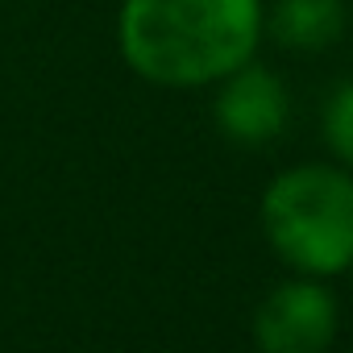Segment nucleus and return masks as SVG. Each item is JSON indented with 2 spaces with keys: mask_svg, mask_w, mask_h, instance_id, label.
I'll return each instance as SVG.
<instances>
[{
  "mask_svg": "<svg viewBox=\"0 0 353 353\" xmlns=\"http://www.w3.org/2000/svg\"><path fill=\"white\" fill-rule=\"evenodd\" d=\"M262 233L291 270L345 274L353 266V174L328 162L287 166L262 192Z\"/></svg>",
  "mask_w": 353,
  "mask_h": 353,
  "instance_id": "f03ea898",
  "label": "nucleus"
},
{
  "mask_svg": "<svg viewBox=\"0 0 353 353\" xmlns=\"http://www.w3.org/2000/svg\"><path fill=\"white\" fill-rule=\"evenodd\" d=\"M262 26V0H121L117 46L145 83L204 88L254 59Z\"/></svg>",
  "mask_w": 353,
  "mask_h": 353,
  "instance_id": "f257e3e1",
  "label": "nucleus"
},
{
  "mask_svg": "<svg viewBox=\"0 0 353 353\" xmlns=\"http://www.w3.org/2000/svg\"><path fill=\"white\" fill-rule=\"evenodd\" d=\"M345 34L341 0H274L270 38L287 50H324Z\"/></svg>",
  "mask_w": 353,
  "mask_h": 353,
  "instance_id": "39448f33",
  "label": "nucleus"
},
{
  "mask_svg": "<svg viewBox=\"0 0 353 353\" xmlns=\"http://www.w3.org/2000/svg\"><path fill=\"white\" fill-rule=\"evenodd\" d=\"M287 117H291L287 83L274 71L258 67L254 59L221 79L216 125L225 137H233L241 145H266L287 129Z\"/></svg>",
  "mask_w": 353,
  "mask_h": 353,
  "instance_id": "20e7f679",
  "label": "nucleus"
},
{
  "mask_svg": "<svg viewBox=\"0 0 353 353\" xmlns=\"http://www.w3.org/2000/svg\"><path fill=\"white\" fill-rule=\"evenodd\" d=\"M324 141L345 166H353V83H345L328 100V108H324Z\"/></svg>",
  "mask_w": 353,
  "mask_h": 353,
  "instance_id": "423d86ee",
  "label": "nucleus"
},
{
  "mask_svg": "<svg viewBox=\"0 0 353 353\" xmlns=\"http://www.w3.org/2000/svg\"><path fill=\"white\" fill-rule=\"evenodd\" d=\"M336 299L320 279H287L279 283L254 312V345L258 353H324L336 336Z\"/></svg>",
  "mask_w": 353,
  "mask_h": 353,
  "instance_id": "7ed1b4c3",
  "label": "nucleus"
}]
</instances>
